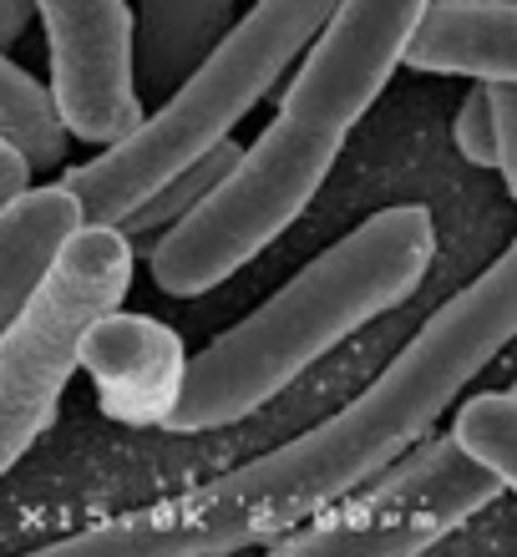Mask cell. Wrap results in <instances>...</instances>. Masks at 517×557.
Masks as SVG:
<instances>
[{"label":"cell","mask_w":517,"mask_h":557,"mask_svg":"<svg viewBox=\"0 0 517 557\" xmlns=\"http://www.w3.org/2000/svg\"><path fill=\"white\" fill-rule=\"evenodd\" d=\"M517 335V244L488 264L461 294L431 314L416 339L345 406L249 467L219 482L193 486L173 502L122 512L76 537H61L46 553L82 557H208L264 547L284 528H295L370 471L396 461L411 441L436 425V416L492 366V355Z\"/></svg>","instance_id":"1"},{"label":"cell","mask_w":517,"mask_h":557,"mask_svg":"<svg viewBox=\"0 0 517 557\" xmlns=\"http://www.w3.org/2000/svg\"><path fill=\"white\" fill-rule=\"evenodd\" d=\"M431 259L436 223L421 203L370 213L341 244L310 259L284 289L269 294L254 314L223 330L198 360H188L163 431L193 436L254 416L360 324L406 305L421 289Z\"/></svg>","instance_id":"2"},{"label":"cell","mask_w":517,"mask_h":557,"mask_svg":"<svg viewBox=\"0 0 517 557\" xmlns=\"http://www.w3.org/2000/svg\"><path fill=\"white\" fill-rule=\"evenodd\" d=\"M330 11L335 0H254L249 15H238V26L229 21L213 51L193 66L183 87L168 91L158 112H148L127 137L107 143V152L61 177L82 219L122 223L163 177L234 133L280 87V76L315 41Z\"/></svg>","instance_id":"3"},{"label":"cell","mask_w":517,"mask_h":557,"mask_svg":"<svg viewBox=\"0 0 517 557\" xmlns=\"http://www.w3.org/2000/svg\"><path fill=\"white\" fill-rule=\"evenodd\" d=\"M341 147L345 143L280 112L259 143L238 147L229 173L148 249L152 284L173 299H198L234 278L310 208Z\"/></svg>","instance_id":"4"},{"label":"cell","mask_w":517,"mask_h":557,"mask_svg":"<svg viewBox=\"0 0 517 557\" xmlns=\"http://www.w3.org/2000/svg\"><path fill=\"white\" fill-rule=\"evenodd\" d=\"M137 249L118 223L82 219L41 284L0 330V476L57 421L61 391L82 370V335L133 289Z\"/></svg>","instance_id":"5"},{"label":"cell","mask_w":517,"mask_h":557,"mask_svg":"<svg viewBox=\"0 0 517 557\" xmlns=\"http://www.w3.org/2000/svg\"><path fill=\"white\" fill-rule=\"evenodd\" d=\"M503 492V476L477 467L452 436H421L264 547L280 557H411L436 547Z\"/></svg>","instance_id":"6"},{"label":"cell","mask_w":517,"mask_h":557,"mask_svg":"<svg viewBox=\"0 0 517 557\" xmlns=\"http://www.w3.org/2000/svg\"><path fill=\"white\" fill-rule=\"evenodd\" d=\"M421 11L427 0H335L325 26L299 51V72L280 91V112L345 143L401 72V51Z\"/></svg>","instance_id":"7"},{"label":"cell","mask_w":517,"mask_h":557,"mask_svg":"<svg viewBox=\"0 0 517 557\" xmlns=\"http://www.w3.org/2000/svg\"><path fill=\"white\" fill-rule=\"evenodd\" d=\"M51 41V107L76 143H118L148 117L133 72L127 0H36Z\"/></svg>","instance_id":"8"},{"label":"cell","mask_w":517,"mask_h":557,"mask_svg":"<svg viewBox=\"0 0 517 557\" xmlns=\"http://www.w3.org/2000/svg\"><path fill=\"white\" fill-rule=\"evenodd\" d=\"M82 370L97 385L107 421L163 425L188 375V350L173 324L152 314H122L112 305L82 335Z\"/></svg>","instance_id":"9"},{"label":"cell","mask_w":517,"mask_h":557,"mask_svg":"<svg viewBox=\"0 0 517 557\" xmlns=\"http://www.w3.org/2000/svg\"><path fill=\"white\" fill-rule=\"evenodd\" d=\"M401 66L472 82H517V0H427Z\"/></svg>","instance_id":"10"},{"label":"cell","mask_w":517,"mask_h":557,"mask_svg":"<svg viewBox=\"0 0 517 557\" xmlns=\"http://www.w3.org/2000/svg\"><path fill=\"white\" fill-rule=\"evenodd\" d=\"M76 223H82V208H76L66 183L21 188L15 198L0 203V330L26 305V294L41 284L61 244L76 234Z\"/></svg>","instance_id":"11"},{"label":"cell","mask_w":517,"mask_h":557,"mask_svg":"<svg viewBox=\"0 0 517 557\" xmlns=\"http://www.w3.org/2000/svg\"><path fill=\"white\" fill-rule=\"evenodd\" d=\"M234 21V0H137L133 15V72L158 91L188 82Z\"/></svg>","instance_id":"12"},{"label":"cell","mask_w":517,"mask_h":557,"mask_svg":"<svg viewBox=\"0 0 517 557\" xmlns=\"http://www.w3.org/2000/svg\"><path fill=\"white\" fill-rule=\"evenodd\" d=\"M0 137H11L21 147V158L30 162V173L41 168H61L72 133L61 127L51 91L36 82L30 72H21L5 51H0Z\"/></svg>","instance_id":"13"},{"label":"cell","mask_w":517,"mask_h":557,"mask_svg":"<svg viewBox=\"0 0 517 557\" xmlns=\"http://www.w3.org/2000/svg\"><path fill=\"white\" fill-rule=\"evenodd\" d=\"M234 158H238V143H234V133H229V137H219V143L208 147V152H198L193 162H183L173 177H163V183H158V188H152L148 198L118 223L122 234L133 238V249H152V244H158V238H163L223 173H229V162Z\"/></svg>","instance_id":"14"},{"label":"cell","mask_w":517,"mask_h":557,"mask_svg":"<svg viewBox=\"0 0 517 557\" xmlns=\"http://www.w3.org/2000/svg\"><path fill=\"white\" fill-rule=\"evenodd\" d=\"M452 441L477 467L503 476V486H517V385L461 400L457 421H452Z\"/></svg>","instance_id":"15"},{"label":"cell","mask_w":517,"mask_h":557,"mask_svg":"<svg viewBox=\"0 0 517 557\" xmlns=\"http://www.w3.org/2000/svg\"><path fill=\"white\" fill-rule=\"evenodd\" d=\"M452 137H457V152L467 162H477V168H497V117H492L488 82H477V87L461 97Z\"/></svg>","instance_id":"16"},{"label":"cell","mask_w":517,"mask_h":557,"mask_svg":"<svg viewBox=\"0 0 517 557\" xmlns=\"http://www.w3.org/2000/svg\"><path fill=\"white\" fill-rule=\"evenodd\" d=\"M492 117H497V168L517 193V82H488Z\"/></svg>","instance_id":"17"},{"label":"cell","mask_w":517,"mask_h":557,"mask_svg":"<svg viewBox=\"0 0 517 557\" xmlns=\"http://www.w3.org/2000/svg\"><path fill=\"white\" fill-rule=\"evenodd\" d=\"M21 188H30V162L21 158V147L11 137H0V203L15 198Z\"/></svg>","instance_id":"18"},{"label":"cell","mask_w":517,"mask_h":557,"mask_svg":"<svg viewBox=\"0 0 517 557\" xmlns=\"http://www.w3.org/2000/svg\"><path fill=\"white\" fill-rule=\"evenodd\" d=\"M30 15H36V0H0V51L26 36Z\"/></svg>","instance_id":"19"}]
</instances>
